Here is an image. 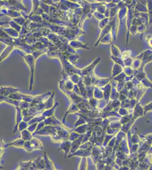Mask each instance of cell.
<instances>
[{
  "label": "cell",
  "instance_id": "obj_2",
  "mask_svg": "<svg viewBox=\"0 0 152 170\" xmlns=\"http://www.w3.org/2000/svg\"><path fill=\"white\" fill-rule=\"evenodd\" d=\"M14 48L15 47L13 44L11 45H8L7 47L5 48L4 51L2 52V53L0 55V62L2 61L6 58H7L9 55L12 53V52L14 50Z\"/></svg>",
  "mask_w": 152,
  "mask_h": 170
},
{
  "label": "cell",
  "instance_id": "obj_5",
  "mask_svg": "<svg viewBox=\"0 0 152 170\" xmlns=\"http://www.w3.org/2000/svg\"><path fill=\"white\" fill-rule=\"evenodd\" d=\"M10 37L3 30L2 27L0 26V39H8Z\"/></svg>",
  "mask_w": 152,
  "mask_h": 170
},
{
  "label": "cell",
  "instance_id": "obj_1",
  "mask_svg": "<svg viewBox=\"0 0 152 170\" xmlns=\"http://www.w3.org/2000/svg\"><path fill=\"white\" fill-rule=\"evenodd\" d=\"M18 91L19 90L15 87L2 86L0 87V95L8 96L10 94L14 92H16Z\"/></svg>",
  "mask_w": 152,
  "mask_h": 170
},
{
  "label": "cell",
  "instance_id": "obj_3",
  "mask_svg": "<svg viewBox=\"0 0 152 170\" xmlns=\"http://www.w3.org/2000/svg\"><path fill=\"white\" fill-rule=\"evenodd\" d=\"M2 27V26H1ZM3 30L8 35L10 38H13V39H16L19 37L20 36V33H18V32L16 31L15 30H14L13 28L11 27L4 28L2 27Z\"/></svg>",
  "mask_w": 152,
  "mask_h": 170
},
{
  "label": "cell",
  "instance_id": "obj_4",
  "mask_svg": "<svg viewBox=\"0 0 152 170\" xmlns=\"http://www.w3.org/2000/svg\"><path fill=\"white\" fill-rule=\"evenodd\" d=\"M5 24H8L10 25V27L12 28L14 30H15L16 31L18 32V33L20 32V31H21V27H20V25H18V24H16L14 20H10L9 22H6Z\"/></svg>",
  "mask_w": 152,
  "mask_h": 170
}]
</instances>
